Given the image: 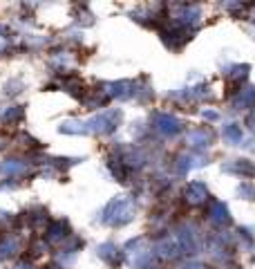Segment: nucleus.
I'll return each instance as SVG.
<instances>
[{"label": "nucleus", "mask_w": 255, "mask_h": 269, "mask_svg": "<svg viewBox=\"0 0 255 269\" xmlns=\"http://www.w3.org/2000/svg\"><path fill=\"white\" fill-rule=\"evenodd\" d=\"M195 166H202V162H197L195 155H181V157H179L177 168H179L181 175H186V173H188L190 168H195Z\"/></svg>", "instance_id": "6e6552de"}, {"label": "nucleus", "mask_w": 255, "mask_h": 269, "mask_svg": "<svg viewBox=\"0 0 255 269\" xmlns=\"http://www.w3.org/2000/svg\"><path fill=\"white\" fill-rule=\"evenodd\" d=\"M204 117H208V119H217V112H204Z\"/></svg>", "instance_id": "ddd939ff"}, {"label": "nucleus", "mask_w": 255, "mask_h": 269, "mask_svg": "<svg viewBox=\"0 0 255 269\" xmlns=\"http://www.w3.org/2000/svg\"><path fill=\"white\" fill-rule=\"evenodd\" d=\"M224 171L229 173H240V175H255V166L248 159H233L231 164L224 166Z\"/></svg>", "instance_id": "423d86ee"}, {"label": "nucleus", "mask_w": 255, "mask_h": 269, "mask_svg": "<svg viewBox=\"0 0 255 269\" xmlns=\"http://www.w3.org/2000/svg\"><path fill=\"white\" fill-rule=\"evenodd\" d=\"M224 137L229 139V142H233V144H240L242 142V126H237V123L224 126Z\"/></svg>", "instance_id": "1a4fd4ad"}, {"label": "nucleus", "mask_w": 255, "mask_h": 269, "mask_svg": "<svg viewBox=\"0 0 255 269\" xmlns=\"http://www.w3.org/2000/svg\"><path fill=\"white\" fill-rule=\"evenodd\" d=\"M246 123H248V126H251V128H255V112H253L251 117H248V121H246Z\"/></svg>", "instance_id": "f8f14e48"}, {"label": "nucleus", "mask_w": 255, "mask_h": 269, "mask_svg": "<svg viewBox=\"0 0 255 269\" xmlns=\"http://www.w3.org/2000/svg\"><path fill=\"white\" fill-rule=\"evenodd\" d=\"M237 105H255V88H246L237 99Z\"/></svg>", "instance_id": "9d476101"}, {"label": "nucleus", "mask_w": 255, "mask_h": 269, "mask_svg": "<svg viewBox=\"0 0 255 269\" xmlns=\"http://www.w3.org/2000/svg\"><path fill=\"white\" fill-rule=\"evenodd\" d=\"M155 126L161 134H177L181 130V121L173 115H157Z\"/></svg>", "instance_id": "f03ea898"}, {"label": "nucleus", "mask_w": 255, "mask_h": 269, "mask_svg": "<svg viewBox=\"0 0 255 269\" xmlns=\"http://www.w3.org/2000/svg\"><path fill=\"white\" fill-rule=\"evenodd\" d=\"M157 251H159L161 258H170V260H175V258H179L184 254L179 243H177V238H163L159 243V247H157Z\"/></svg>", "instance_id": "20e7f679"}, {"label": "nucleus", "mask_w": 255, "mask_h": 269, "mask_svg": "<svg viewBox=\"0 0 255 269\" xmlns=\"http://www.w3.org/2000/svg\"><path fill=\"white\" fill-rule=\"evenodd\" d=\"M110 209H115L117 216L112 218V224H126L132 220V216H134V206H132V202H128V200H115L110 204Z\"/></svg>", "instance_id": "f257e3e1"}, {"label": "nucleus", "mask_w": 255, "mask_h": 269, "mask_svg": "<svg viewBox=\"0 0 255 269\" xmlns=\"http://www.w3.org/2000/svg\"><path fill=\"white\" fill-rule=\"evenodd\" d=\"M248 72V65H237L233 67V74H231V78H244Z\"/></svg>", "instance_id": "9b49d317"}, {"label": "nucleus", "mask_w": 255, "mask_h": 269, "mask_svg": "<svg viewBox=\"0 0 255 269\" xmlns=\"http://www.w3.org/2000/svg\"><path fill=\"white\" fill-rule=\"evenodd\" d=\"M186 269H206V267H202V265H190V267H186Z\"/></svg>", "instance_id": "4468645a"}, {"label": "nucleus", "mask_w": 255, "mask_h": 269, "mask_svg": "<svg viewBox=\"0 0 255 269\" xmlns=\"http://www.w3.org/2000/svg\"><path fill=\"white\" fill-rule=\"evenodd\" d=\"M213 142V132L206 130V128H200V130H192L188 134V144L190 146H208Z\"/></svg>", "instance_id": "0eeeda50"}, {"label": "nucleus", "mask_w": 255, "mask_h": 269, "mask_svg": "<svg viewBox=\"0 0 255 269\" xmlns=\"http://www.w3.org/2000/svg\"><path fill=\"white\" fill-rule=\"evenodd\" d=\"M186 200L190 202V204H202V202L208 200V189L206 184L202 182H190L188 186H186Z\"/></svg>", "instance_id": "7ed1b4c3"}, {"label": "nucleus", "mask_w": 255, "mask_h": 269, "mask_svg": "<svg viewBox=\"0 0 255 269\" xmlns=\"http://www.w3.org/2000/svg\"><path fill=\"white\" fill-rule=\"evenodd\" d=\"M208 216H211V220L217 222V224H229L231 222L229 209H226V204L224 202H219V200L211 202V206H208Z\"/></svg>", "instance_id": "39448f33"}]
</instances>
